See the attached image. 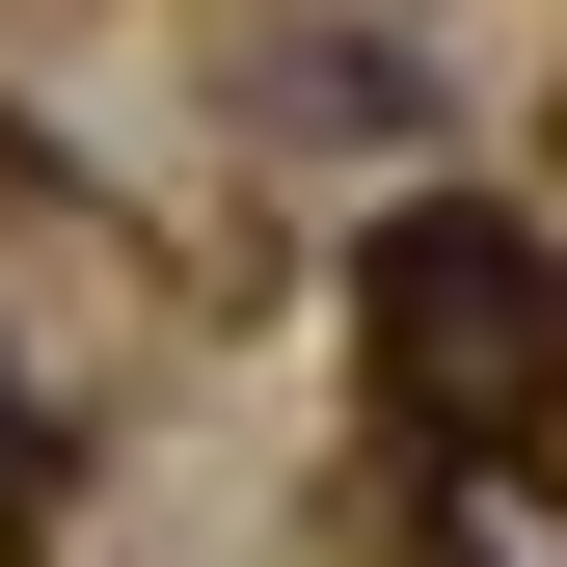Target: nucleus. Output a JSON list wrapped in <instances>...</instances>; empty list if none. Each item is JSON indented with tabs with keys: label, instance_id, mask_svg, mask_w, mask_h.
<instances>
[{
	"label": "nucleus",
	"instance_id": "obj_1",
	"mask_svg": "<svg viewBox=\"0 0 567 567\" xmlns=\"http://www.w3.org/2000/svg\"><path fill=\"white\" fill-rule=\"evenodd\" d=\"M379 324H405V405H486V433L567 405V270H540L514 217H405V244H379Z\"/></svg>",
	"mask_w": 567,
	"mask_h": 567
},
{
	"label": "nucleus",
	"instance_id": "obj_2",
	"mask_svg": "<svg viewBox=\"0 0 567 567\" xmlns=\"http://www.w3.org/2000/svg\"><path fill=\"white\" fill-rule=\"evenodd\" d=\"M244 109L298 135V163H405V135H433V54H405V28H270Z\"/></svg>",
	"mask_w": 567,
	"mask_h": 567
}]
</instances>
